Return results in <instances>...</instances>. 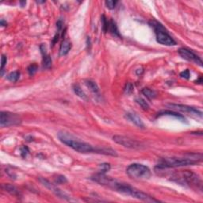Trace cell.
I'll return each instance as SVG.
<instances>
[{"mask_svg":"<svg viewBox=\"0 0 203 203\" xmlns=\"http://www.w3.org/2000/svg\"><path fill=\"white\" fill-rule=\"evenodd\" d=\"M4 189L7 190V192H9L10 194H13V195H15V196H18L19 195V192H18V189L14 187L13 185H10V184H5L3 186Z\"/></svg>","mask_w":203,"mask_h":203,"instance_id":"d6986e66","label":"cell"},{"mask_svg":"<svg viewBox=\"0 0 203 203\" xmlns=\"http://www.w3.org/2000/svg\"><path fill=\"white\" fill-rule=\"evenodd\" d=\"M125 117L140 129H145V124L139 116L135 113H127Z\"/></svg>","mask_w":203,"mask_h":203,"instance_id":"8fae6325","label":"cell"},{"mask_svg":"<svg viewBox=\"0 0 203 203\" xmlns=\"http://www.w3.org/2000/svg\"><path fill=\"white\" fill-rule=\"evenodd\" d=\"M20 4L22 7H24L25 6V4H26V2H25V1H24V2H20Z\"/></svg>","mask_w":203,"mask_h":203,"instance_id":"74e56055","label":"cell"},{"mask_svg":"<svg viewBox=\"0 0 203 203\" xmlns=\"http://www.w3.org/2000/svg\"><path fill=\"white\" fill-rule=\"evenodd\" d=\"M101 22H102V29H103L104 33H106V32L108 31L109 21L106 19V16L105 15L102 16Z\"/></svg>","mask_w":203,"mask_h":203,"instance_id":"603a6c76","label":"cell"},{"mask_svg":"<svg viewBox=\"0 0 203 203\" xmlns=\"http://www.w3.org/2000/svg\"><path fill=\"white\" fill-rule=\"evenodd\" d=\"M202 160V157L198 158L197 154H189L187 158H178V157H166L162 158L159 161L157 167L160 169L171 168V167H181L190 166L198 163Z\"/></svg>","mask_w":203,"mask_h":203,"instance_id":"6da1fadb","label":"cell"},{"mask_svg":"<svg viewBox=\"0 0 203 203\" xmlns=\"http://www.w3.org/2000/svg\"><path fill=\"white\" fill-rule=\"evenodd\" d=\"M178 54L180 55V57L183 59L188 60L190 62H193V63H196L200 67L202 66V60L201 58L197 56L194 52H193L191 50L188 49L187 48H181L178 49Z\"/></svg>","mask_w":203,"mask_h":203,"instance_id":"9c48e42d","label":"cell"},{"mask_svg":"<svg viewBox=\"0 0 203 203\" xmlns=\"http://www.w3.org/2000/svg\"><path fill=\"white\" fill-rule=\"evenodd\" d=\"M180 76L182 77V78H184V79H188L190 78V72L189 70H184L183 72H182L180 73Z\"/></svg>","mask_w":203,"mask_h":203,"instance_id":"f546056e","label":"cell"},{"mask_svg":"<svg viewBox=\"0 0 203 203\" xmlns=\"http://www.w3.org/2000/svg\"><path fill=\"white\" fill-rule=\"evenodd\" d=\"M136 72H137V74L139 75H141V73L143 72V70H142V69H140V71H139V69H137V71Z\"/></svg>","mask_w":203,"mask_h":203,"instance_id":"8d00e7d4","label":"cell"},{"mask_svg":"<svg viewBox=\"0 0 203 203\" xmlns=\"http://www.w3.org/2000/svg\"><path fill=\"white\" fill-rule=\"evenodd\" d=\"M58 38H59V33L54 37H53V39H52V45H54L58 41Z\"/></svg>","mask_w":203,"mask_h":203,"instance_id":"d6a6232c","label":"cell"},{"mask_svg":"<svg viewBox=\"0 0 203 203\" xmlns=\"http://www.w3.org/2000/svg\"><path fill=\"white\" fill-rule=\"evenodd\" d=\"M113 140L114 142L118 145H122L125 148H129V149H140L142 147V145L140 142H138L137 140H133L128 137H125V136H113Z\"/></svg>","mask_w":203,"mask_h":203,"instance_id":"52a82bcc","label":"cell"},{"mask_svg":"<svg viewBox=\"0 0 203 203\" xmlns=\"http://www.w3.org/2000/svg\"><path fill=\"white\" fill-rule=\"evenodd\" d=\"M71 49H72V43L68 40H64L60 45L59 54H60V57L66 56L69 52Z\"/></svg>","mask_w":203,"mask_h":203,"instance_id":"4fadbf2b","label":"cell"},{"mask_svg":"<svg viewBox=\"0 0 203 203\" xmlns=\"http://www.w3.org/2000/svg\"><path fill=\"white\" fill-rule=\"evenodd\" d=\"M72 88L75 94L77 96H79V98H81V99H83L84 100L87 99V96L85 92L83 90V89H82L81 87L79 86V84H74Z\"/></svg>","mask_w":203,"mask_h":203,"instance_id":"2e32d148","label":"cell"},{"mask_svg":"<svg viewBox=\"0 0 203 203\" xmlns=\"http://www.w3.org/2000/svg\"><path fill=\"white\" fill-rule=\"evenodd\" d=\"M68 182V179L65 176L61 175H58L55 178V183L57 184H63Z\"/></svg>","mask_w":203,"mask_h":203,"instance_id":"cb8c5ba5","label":"cell"},{"mask_svg":"<svg viewBox=\"0 0 203 203\" xmlns=\"http://www.w3.org/2000/svg\"><path fill=\"white\" fill-rule=\"evenodd\" d=\"M19 77H20V72H18V71H16V72H13L10 73L8 75H7V79L10 82H13V83H15L19 79Z\"/></svg>","mask_w":203,"mask_h":203,"instance_id":"ffe728a7","label":"cell"},{"mask_svg":"<svg viewBox=\"0 0 203 203\" xmlns=\"http://www.w3.org/2000/svg\"><path fill=\"white\" fill-rule=\"evenodd\" d=\"M127 175L133 179H149L151 177V171L143 164L133 163L126 169Z\"/></svg>","mask_w":203,"mask_h":203,"instance_id":"5b68a950","label":"cell"},{"mask_svg":"<svg viewBox=\"0 0 203 203\" xmlns=\"http://www.w3.org/2000/svg\"><path fill=\"white\" fill-rule=\"evenodd\" d=\"M57 29H58V31H60V30L62 29V22H61V21H58V22H57Z\"/></svg>","mask_w":203,"mask_h":203,"instance_id":"836d02e7","label":"cell"},{"mask_svg":"<svg viewBox=\"0 0 203 203\" xmlns=\"http://www.w3.org/2000/svg\"><path fill=\"white\" fill-rule=\"evenodd\" d=\"M172 116V117H174L175 118H177L178 120L181 121V122H186V118L185 117L180 113H176V112H174V111H171V110H163L161 112L158 113V117H161V116Z\"/></svg>","mask_w":203,"mask_h":203,"instance_id":"7c38bea8","label":"cell"},{"mask_svg":"<svg viewBox=\"0 0 203 203\" xmlns=\"http://www.w3.org/2000/svg\"><path fill=\"white\" fill-rule=\"evenodd\" d=\"M149 25H151L152 27L154 29V30H155L156 41H158L159 43L161 44V45H167V46L176 45L175 41L172 38V37L170 36L168 33L167 32V30L165 29V28L160 23H159L156 21H151L149 22Z\"/></svg>","mask_w":203,"mask_h":203,"instance_id":"277c9868","label":"cell"},{"mask_svg":"<svg viewBox=\"0 0 203 203\" xmlns=\"http://www.w3.org/2000/svg\"><path fill=\"white\" fill-rule=\"evenodd\" d=\"M51 67H52V59L49 55H45L43 58V68L49 69Z\"/></svg>","mask_w":203,"mask_h":203,"instance_id":"44dd1931","label":"cell"},{"mask_svg":"<svg viewBox=\"0 0 203 203\" xmlns=\"http://www.w3.org/2000/svg\"><path fill=\"white\" fill-rule=\"evenodd\" d=\"M100 167V172L101 173H104L106 174V172L110 171V163H102L99 165Z\"/></svg>","mask_w":203,"mask_h":203,"instance_id":"d4e9b609","label":"cell"},{"mask_svg":"<svg viewBox=\"0 0 203 203\" xmlns=\"http://www.w3.org/2000/svg\"><path fill=\"white\" fill-rule=\"evenodd\" d=\"M39 181L41 182L44 186H45V187H47L48 189H49L52 192H53L57 196L60 197V198H62V199H68V196L66 195L63 192H62L60 190L57 188V186H55L54 184H52L49 182V181H48L47 179H45L44 178H39Z\"/></svg>","mask_w":203,"mask_h":203,"instance_id":"30bf717a","label":"cell"},{"mask_svg":"<svg viewBox=\"0 0 203 203\" xmlns=\"http://www.w3.org/2000/svg\"><path fill=\"white\" fill-rule=\"evenodd\" d=\"M108 30L110 31L113 36L117 37H121V34L119 33V30L117 29V26L116 25V22L113 20H110L109 22V28Z\"/></svg>","mask_w":203,"mask_h":203,"instance_id":"5bb4252c","label":"cell"},{"mask_svg":"<svg viewBox=\"0 0 203 203\" xmlns=\"http://www.w3.org/2000/svg\"><path fill=\"white\" fill-rule=\"evenodd\" d=\"M21 152H22V157H25L26 155L28 154V152H29V149H28L27 147L24 146L22 149H21Z\"/></svg>","mask_w":203,"mask_h":203,"instance_id":"4dcf8cb0","label":"cell"},{"mask_svg":"<svg viewBox=\"0 0 203 203\" xmlns=\"http://www.w3.org/2000/svg\"><path fill=\"white\" fill-rule=\"evenodd\" d=\"M85 85L94 94H95V95H99V88L97 84L95 82L92 81V80H86L85 81Z\"/></svg>","mask_w":203,"mask_h":203,"instance_id":"9a60e30c","label":"cell"},{"mask_svg":"<svg viewBox=\"0 0 203 203\" xmlns=\"http://www.w3.org/2000/svg\"><path fill=\"white\" fill-rule=\"evenodd\" d=\"M57 136H58L59 140H60L61 142L72 148L73 150L76 151L77 152L90 153V152H95V148L92 145H90L88 143L81 141V140H76L74 137L71 135L70 133H67V132H64V131L59 132Z\"/></svg>","mask_w":203,"mask_h":203,"instance_id":"7a4b0ae2","label":"cell"},{"mask_svg":"<svg viewBox=\"0 0 203 203\" xmlns=\"http://www.w3.org/2000/svg\"><path fill=\"white\" fill-rule=\"evenodd\" d=\"M7 58L6 56L4 55H2V58H1V75H3V72H4V67L5 65L7 64Z\"/></svg>","mask_w":203,"mask_h":203,"instance_id":"83f0119b","label":"cell"},{"mask_svg":"<svg viewBox=\"0 0 203 203\" xmlns=\"http://www.w3.org/2000/svg\"><path fill=\"white\" fill-rule=\"evenodd\" d=\"M22 122L20 117L16 113L2 111L0 114V125L1 127L14 126L20 125Z\"/></svg>","mask_w":203,"mask_h":203,"instance_id":"8992f818","label":"cell"},{"mask_svg":"<svg viewBox=\"0 0 203 203\" xmlns=\"http://www.w3.org/2000/svg\"><path fill=\"white\" fill-rule=\"evenodd\" d=\"M7 25V22H4V20H1V25L2 26H6Z\"/></svg>","mask_w":203,"mask_h":203,"instance_id":"d590c367","label":"cell"},{"mask_svg":"<svg viewBox=\"0 0 203 203\" xmlns=\"http://www.w3.org/2000/svg\"><path fill=\"white\" fill-rule=\"evenodd\" d=\"M142 94L149 99H152L156 97V91L149 88H144L142 90Z\"/></svg>","mask_w":203,"mask_h":203,"instance_id":"ac0fdd59","label":"cell"},{"mask_svg":"<svg viewBox=\"0 0 203 203\" xmlns=\"http://www.w3.org/2000/svg\"><path fill=\"white\" fill-rule=\"evenodd\" d=\"M195 83H196V84H202V77H199V79H198V80H196Z\"/></svg>","mask_w":203,"mask_h":203,"instance_id":"e575fe53","label":"cell"},{"mask_svg":"<svg viewBox=\"0 0 203 203\" xmlns=\"http://www.w3.org/2000/svg\"><path fill=\"white\" fill-rule=\"evenodd\" d=\"M136 102H137V104H139L140 106V107L143 109V110H148L149 109V105L148 104L146 101L145 99H143L141 98H138L136 99Z\"/></svg>","mask_w":203,"mask_h":203,"instance_id":"7402d4cb","label":"cell"},{"mask_svg":"<svg viewBox=\"0 0 203 203\" xmlns=\"http://www.w3.org/2000/svg\"><path fill=\"white\" fill-rule=\"evenodd\" d=\"M105 3H106V6L107 8H109L110 10H113L116 7L117 2V1H113V0H107Z\"/></svg>","mask_w":203,"mask_h":203,"instance_id":"4316f807","label":"cell"},{"mask_svg":"<svg viewBox=\"0 0 203 203\" xmlns=\"http://www.w3.org/2000/svg\"><path fill=\"white\" fill-rule=\"evenodd\" d=\"M40 49H41V53H42L44 56H45V55H46V49H45V45H41V46H40Z\"/></svg>","mask_w":203,"mask_h":203,"instance_id":"1f68e13d","label":"cell"},{"mask_svg":"<svg viewBox=\"0 0 203 203\" xmlns=\"http://www.w3.org/2000/svg\"><path fill=\"white\" fill-rule=\"evenodd\" d=\"M167 106L171 107L172 109L177 110L178 111H181L183 113H188L189 115H191L193 117H199V118H202V112L199 110L191 106H186V105H180V104H169Z\"/></svg>","mask_w":203,"mask_h":203,"instance_id":"ba28073f","label":"cell"},{"mask_svg":"<svg viewBox=\"0 0 203 203\" xmlns=\"http://www.w3.org/2000/svg\"><path fill=\"white\" fill-rule=\"evenodd\" d=\"M28 72H29V75H31L33 76L35 73L37 72V66L36 64H31V65H29L27 68Z\"/></svg>","mask_w":203,"mask_h":203,"instance_id":"484cf974","label":"cell"},{"mask_svg":"<svg viewBox=\"0 0 203 203\" xmlns=\"http://www.w3.org/2000/svg\"><path fill=\"white\" fill-rule=\"evenodd\" d=\"M133 91V84H130V83H127L126 85H125V92L127 95H129Z\"/></svg>","mask_w":203,"mask_h":203,"instance_id":"f1b7e54d","label":"cell"},{"mask_svg":"<svg viewBox=\"0 0 203 203\" xmlns=\"http://www.w3.org/2000/svg\"><path fill=\"white\" fill-rule=\"evenodd\" d=\"M94 152L104 154V155H106V156H117L116 152L111 149H106V148H103V149H95V152Z\"/></svg>","mask_w":203,"mask_h":203,"instance_id":"e0dca14e","label":"cell"},{"mask_svg":"<svg viewBox=\"0 0 203 203\" xmlns=\"http://www.w3.org/2000/svg\"><path fill=\"white\" fill-rule=\"evenodd\" d=\"M172 180L176 182L178 184L187 186L189 187L202 190V182L199 175L190 171L175 172L172 175Z\"/></svg>","mask_w":203,"mask_h":203,"instance_id":"3957f363","label":"cell"}]
</instances>
